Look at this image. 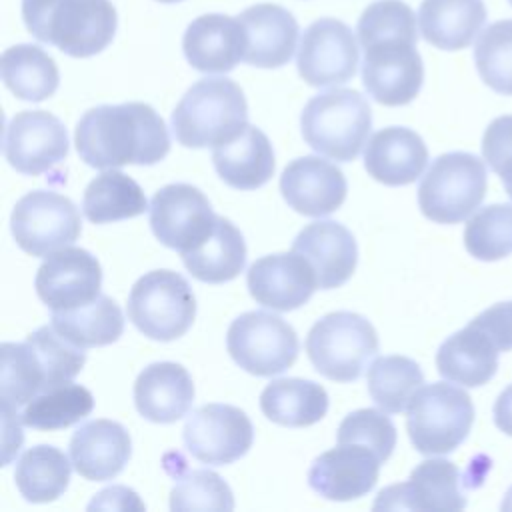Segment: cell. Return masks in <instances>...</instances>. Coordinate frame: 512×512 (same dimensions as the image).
<instances>
[{
  "label": "cell",
  "instance_id": "6da1fadb",
  "mask_svg": "<svg viewBox=\"0 0 512 512\" xmlns=\"http://www.w3.org/2000/svg\"><path fill=\"white\" fill-rule=\"evenodd\" d=\"M74 144L80 160L92 168L152 166L170 152V134L150 104H102L78 120Z\"/></svg>",
  "mask_w": 512,
  "mask_h": 512
},
{
  "label": "cell",
  "instance_id": "7a4b0ae2",
  "mask_svg": "<svg viewBox=\"0 0 512 512\" xmlns=\"http://www.w3.org/2000/svg\"><path fill=\"white\" fill-rule=\"evenodd\" d=\"M26 30L72 58H90L114 38L118 14L110 0H22Z\"/></svg>",
  "mask_w": 512,
  "mask_h": 512
},
{
  "label": "cell",
  "instance_id": "3957f363",
  "mask_svg": "<svg viewBox=\"0 0 512 512\" xmlns=\"http://www.w3.org/2000/svg\"><path fill=\"white\" fill-rule=\"evenodd\" d=\"M172 132L186 148H208L236 138L248 126L242 88L226 78L194 82L172 112Z\"/></svg>",
  "mask_w": 512,
  "mask_h": 512
},
{
  "label": "cell",
  "instance_id": "277c9868",
  "mask_svg": "<svg viewBox=\"0 0 512 512\" xmlns=\"http://www.w3.org/2000/svg\"><path fill=\"white\" fill-rule=\"evenodd\" d=\"M372 110L368 100L350 88H332L308 100L300 114L304 142L318 154L352 162L368 140Z\"/></svg>",
  "mask_w": 512,
  "mask_h": 512
},
{
  "label": "cell",
  "instance_id": "5b68a950",
  "mask_svg": "<svg viewBox=\"0 0 512 512\" xmlns=\"http://www.w3.org/2000/svg\"><path fill=\"white\" fill-rule=\"evenodd\" d=\"M474 424V404L466 390L448 382L420 386L406 408V430L420 454H450Z\"/></svg>",
  "mask_w": 512,
  "mask_h": 512
},
{
  "label": "cell",
  "instance_id": "8992f818",
  "mask_svg": "<svg viewBox=\"0 0 512 512\" xmlns=\"http://www.w3.org/2000/svg\"><path fill=\"white\" fill-rule=\"evenodd\" d=\"M378 352V334L370 320L356 312H330L314 322L306 336V354L328 380H358Z\"/></svg>",
  "mask_w": 512,
  "mask_h": 512
},
{
  "label": "cell",
  "instance_id": "52a82bcc",
  "mask_svg": "<svg viewBox=\"0 0 512 512\" xmlns=\"http://www.w3.org/2000/svg\"><path fill=\"white\" fill-rule=\"evenodd\" d=\"M488 174L484 162L468 152L440 154L418 186L422 214L438 224L466 220L484 200Z\"/></svg>",
  "mask_w": 512,
  "mask_h": 512
},
{
  "label": "cell",
  "instance_id": "ba28073f",
  "mask_svg": "<svg viewBox=\"0 0 512 512\" xmlns=\"http://www.w3.org/2000/svg\"><path fill=\"white\" fill-rule=\"evenodd\" d=\"M128 318L152 340L170 342L184 336L196 318V298L188 280L166 268L146 272L128 294Z\"/></svg>",
  "mask_w": 512,
  "mask_h": 512
},
{
  "label": "cell",
  "instance_id": "9c48e42d",
  "mask_svg": "<svg viewBox=\"0 0 512 512\" xmlns=\"http://www.w3.org/2000/svg\"><path fill=\"white\" fill-rule=\"evenodd\" d=\"M226 348L242 370L254 376H274L296 362L300 342L286 320L272 312L252 310L230 324Z\"/></svg>",
  "mask_w": 512,
  "mask_h": 512
},
{
  "label": "cell",
  "instance_id": "30bf717a",
  "mask_svg": "<svg viewBox=\"0 0 512 512\" xmlns=\"http://www.w3.org/2000/svg\"><path fill=\"white\" fill-rule=\"evenodd\" d=\"M10 230L26 254L46 258L76 242L82 222L78 208L68 196L52 190H32L16 202Z\"/></svg>",
  "mask_w": 512,
  "mask_h": 512
},
{
  "label": "cell",
  "instance_id": "8fae6325",
  "mask_svg": "<svg viewBox=\"0 0 512 512\" xmlns=\"http://www.w3.org/2000/svg\"><path fill=\"white\" fill-rule=\"evenodd\" d=\"M412 38H380L364 48L362 84L384 106L412 102L424 82V64Z\"/></svg>",
  "mask_w": 512,
  "mask_h": 512
},
{
  "label": "cell",
  "instance_id": "7c38bea8",
  "mask_svg": "<svg viewBox=\"0 0 512 512\" xmlns=\"http://www.w3.org/2000/svg\"><path fill=\"white\" fill-rule=\"evenodd\" d=\"M216 214L210 200L192 184L162 186L150 200V228L168 248L186 254L214 230Z\"/></svg>",
  "mask_w": 512,
  "mask_h": 512
},
{
  "label": "cell",
  "instance_id": "4fadbf2b",
  "mask_svg": "<svg viewBox=\"0 0 512 512\" xmlns=\"http://www.w3.org/2000/svg\"><path fill=\"white\" fill-rule=\"evenodd\" d=\"M186 450L204 464L224 466L242 458L254 442V426L244 410L232 404L196 408L182 430Z\"/></svg>",
  "mask_w": 512,
  "mask_h": 512
},
{
  "label": "cell",
  "instance_id": "5bb4252c",
  "mask_svg": "<svg viewBox=\"0 0 512 512\" xmlns=\"http://www.w3.org/2000/svg\"><path fill=\"white\" fill-rule=\"evenodd\" d=\"M358 42L352 30L336 18L314 20L302 34L296 66L310 86H336L354 78L358 68Z\"/></svg>",
  "mask_w": 512,
  "mask_h": 512
},
{
  "label": "cell",
  "instance_id": "9a60e30c",
  "mask_svg": "<svg viewBox=\"0 0 512 512\" xmlns=\"http://www.w3.org/2000/svg\"><path fill=\"white\" fill-rule=\"evenodd\" d=\"M68 156V134L60 118L46 110H22L4 130V158L26 176L52 170Z\"/></svg>",
  "mask_w": 512,
  "mask_h": 512
},
{
  "label": "cell",
  "instance_id": "2e32d148",
  "mask_svg": "<svg viewBox=\"0 0 512 512\" xmlns=\"http://www.w3.org/2000/svg\"><path fill=\"white\" fill-rule=\"evenodd\" d=\"M102 268L94 254L84 248H60L40 264L34 288L38 298L52 310H72L100 296Z\"/></svg>",
  "mask_w": 512,
  "mask_h": 512
},
{
  "label": "cell",
  "instance_id": "e0dca14e",
  "mask_svg": "<svg viewBox=\"0 0 512 512\" xmlns=\"http://www.w3.org/2000/svg\"><path fill=\"white\" fill-rule=\"evenodd\" d=\"M466 506L464 480L454 462L430 458L420 462L402 484L384 488L374 510H462Z\"/></svg>",
  "mask_w": 512,
  "mask_h": 512
},
{
  "label": "cell",
  "instance_id": "ac0fdd59",
  "mask_svg": "<svg viewBox=\"0 0 512 512\" xmlns=\"http://www.w3.org/2000/svg\"><path fill=\"white\" fill-rule=\"evenodd\" d=\"M380 464L382 460L368 446L338 444L314 458L308 468V486L326 500H356L376 486Z\"/></svg>",
  "mask_w": 512,
  "mask_h": 512
},
{
  "label": "cell",
  "instance_id": "d6986e66",
  "mask_svg": "<svg viewBox=\"0 0 512 512\" xmlns=\"http://www.w3.org/2000/svg\"><path fill=\"white\" fill-rule=\"evenodd\" d=\"M246 284L258 304L288 312L304 306L312 298L318 278L312 264L292 250L258 258L248 268Z\"/></svg>",
  "mask_w": 512,
  "mask_h": 512
},
{
  "label": "cell",
  "instance_id": "ffe728a7",
  "mask_svg": "<svg viewBox=\"0 0 512 512\" xmlns=\"http://www.w3.org/2000/svg\"><path fill=\"white\" fill-rule=\"evenodd\" d=\"M280 192L298 214L320 218L338 210L348 194L344 172L320 156L292 160L280 176Z\"/></svg>",
  "mask_w": 512,
  "mask_h": 512
},
{
  "label": "cell",
  "instance_id": "44dd1931",
  "mask_svg": "<svg viewBox=\"0 0 512 512\" xmlns=\"http://www.w3.org/2000/svg\"><path fill=\"white\" fill-rule=\"evenodd\" d=\"M188 64L204 74L230 72L246 52V36L238 18L228 14H202L192 20L182 38Z\"/></svg>",
  "mask_w": 512,
  "mask_h": 512
},
{
  "label": "cell",
  "instance_id": "7402d4cb",
  "mask_svg": "<svg viewBox=\"0 0 512 512\" xmlns=\"http://www.w3.org/2000/svg\"><path fill=\"white\" fill-rule=\"evenodd\" d=\"M292 250L312 264L322 290L348 282L358 264V246L352 232L334 220L304 226L294 238Z\"/></svg>",
  "mask_w": 512,
  "mask_h": 512
},
{
  "label": "cell",
  "instance_id": "603a6c76",
  "mask_svg": "<svg viewBox=\"0 0 512 512\" xmlns=\"http://www.w3.org/2000/svg\"><path fill=\"white\" fill-rule=\"evenodd\" d=\"M74 470L92 482L116 478L132 454L128 430L114 420L98 418L82 424L70 438Z\"/></svg>",
  "mask_w": 512,
  "mask_h": 512
},
{
  "label": "cell",
  "instance_id": "cb8c5ba5",
  "mask_svg": "<svg viewBox=\"0 0 512 512\" xmlns=\"http://www.w3.org/2000/svg\"><path fill=\"white\" fill-rule=\"evenodd\" d=\"M244 28V60L256 68H280L290 62L298 42V22L278 4H256L236 16Z\"/></svg>",
  "mask_w": 512,
  "mask_h": 512
},
{
  "label": "cell",
  "instance_id": "d4e9b609",
  "mask_svg": "<svg viewBox=\"0 0 512 512\" xmlns=\"http://www.w3.org/2000/svg\"><path fill=\"white\" fill-rule=\"evenodd\" d=\"M428 164V148L420 134L404 126H388L374 132L364 148L368 176L386 186H406L422 176Z\"/></svg>",
  "mask_w": 512,
  "mask_h": 512
},
{
  "label": "cell",
  "instance_id": "484cf974",
  "mask_svg": "<svg viewBox=\"0 0 512 512\" xmlns=\"http://www.w3.org/2000/svg\"><path fill=\"white\" fill-rule=\"evenodd\" d=\"M194 402V382L176 362L148 364L134 382V404L142 418L172 424L188 414Z\"/></svg>",
  "mask_w": 512,
  "mask_h": 512
},
{
  "label": "cell",
  "instance_id": "4316f807",
  "mask_svg": "<svg viewBox=\"0 0 512 512\" xmlns=\"http://www.w3.org/2000/svg\"><path fill=\"white\" fill-rule=\"evenodd\" d=\"M502 350L488 332L470 320L462 330L448 336L436 352V370L442 378L478 388L486 384L498 370V354Z\"/></svg>",
  "mask_w": 512,
  "mask_h": 512
},
{
  "label": "cell",
  "instance_id": "83f0119b",
  "mask_svg": "<svg viewBox=\"0 0 512 512\" xmlns=\"http://www.w3.org/2000/svg\"><path fill=\"white\" fill-rule=\"evenodd\" d=\"M212 164L228 186L256 190L272 178L276 160L268 136L248 124L236 138L214 146Z\"/></svg>",
  "mask_w": 512,
  "mask_h": 512
},
{
  "label": "cell",
  "instance_id": "f1b7e54d",
  "mask_svg": "<svg viewBox=\"0 0 512 512\" xmlns=\"http://www.w3.org/2000/svg\"><path fill=\"white\" fill-rule=\"evenodd\" d=\"M486 22L482 0H422L418 26L424 40L440 50H462L472 44Z\"/></svg>",
  "mask_w": 512,
  "mask_h": 512
},
{
  "label": "cell",
  "instance_id": "f546056e",
  "mask_svg": "<svg viewBox=\"0 0 512 512\" xmlns=\"http://www.w3.org/2000/svg\"><path fill=\"white\" fill-rule=\"evenodd\" d=\"M260 410L280 426H312L328 412V392L314 380L278 378L262 390Z\"/></svg>",
  "mask_w": 512,
  "mask_h": 512
},
{
  "label": "cell",
  "instance_id": "4dcf8cb0",
  "mask_svg": "<svg viewBox=\"0 0 512 512\" xmlns=\"http://www.w3.org/2000/svg\"><path fill=\"white\" fill-rule=\"evenodd\" d=\"M186 270L200 282L222 284L234 280L246 266V242L242 232L218 216L212 234L194 250L180 254Z\"/></svg>",
  "mask_w": 512,
  "mask_h": 512
},
{
  "label": "cell",
  "instance_id": "1f68e13d",
  "mask_svg": "<svg viewBox=\"0 0 512 512\" xmlns=\"http://www.w3.org/2000/svg\"><path fill=\"white\" fill-rule=\"evenodd\" d=\"M54 330L80 348L108 346L124 332V314L116 300L100 294L96 300L72 308L52 312Z\"/></svg>",
  "mask_w": 512,
  "mask_h": 512
},
{
  "label": "cell",
  "instance_id": "d6a6232c",
  "mask_svg": "<svg viewBox=\"0 0 512 512\" xmlns=\"http://www.w3.org/2000/svg\"><path fill=\"white\" fill-rule=\"evenodd\" d=\"M0 72L4 86L16 98L28 102H42L50 98L60 84L56 62L34 44H16L6 48L0 60Z\"/></svg>",
  "mask_w": 512,
  "mask_h": 512
},
{
  "label": "cell",
  "instance_id": "836d02e7",
  "mask_svg": "<svg viewBox=\"0 0 512 512\" xmlns=\"http://www.w3.org/2000/svg\"><path fill=\"white\" fill-rule=\"evenodd\" d=\"M146 210L150 206L140 184L114 168L98 174L84 190L82 212L94 224L134 218Z\"/></svg>",
  "mask_w": 512,
  "mask_h": 512
},
{
  "label": "cell",
  "instance_id": "e575fe53",
  "mask_svg": "<svg viewBox=\"0 0 512 512\" xmlns=\"http://www.w3.org/2000/svg\"><path fill=\"white\" fill-rule=\"evenodd\" d=\"M50 388V378L36 348L24 342L2 344L0 400L2 412L18 414L36 394Z\"/></svg>",
  "mask_w": 512,
  "mask_h": 512
},
{
  "label": "cell",
  "instance_id": "d590c367",
  "mask_svg": "<svg viewBox=\"0 0 512 512\" xmlns=\"http://www.w3.org/2000/svg\"><path fill=\"white\" fill-rule=\"evenodd\" d=\"M70 466L72 460L60 448L50 444L32 446L16 464V488L28 502H52L68 488Z\"/></svg>",
  "mask_w": 512,
  "mask_h": 512
},
{
  "label": "cell",
  "instance_id": "8d00e7d4",
  "mask_svg": "<svg viewBox=\"0 0 512 512\" xmlns=\"http://www.w3.org/2000/svg\"><path fill=\"white\" fill-rule=\"evenodd\" d=\"M94 408V396L88 388L66 382L36 394L20 412L22 426L36 430H60L84 420Z\"/></svg>",
  "mask_w": 512,
  "mask_h": 512
},
{
  "label": "cell",
  "instance_id": "74e56055",
  "mask_svg": "<svg viewBox=\"0 0 512 512\" xmlns=\"http://www.w3.org/2000/svg\"><path fill=\"white\" fill-rule=\"evenodd\" d=\"M422 384L424 374L408 356H380L368 368V394L388 414L406 410Z\"/></svg>",
  "mask_w": 512,
  "mask_h": 512
},
{
  "label": "cell",
  "instance_id": "f35d334b",
  "mask_svg": "<svg viewBox=\"0 0 512 512\" xmlns=\"http://www.w3.org/2000/svg\"><path fill=\"white\" fill-rule=\"evenodd\" d=\"M470 256L494 262L512 254V204H490L474 212L464 226Z\"/></svg>",
  "mask_w": 512,
  "mask_h": 512
},
{
  "label": "cell",
  "instance_id": "ab89813d",
  "mask_svg": "<svg viewBox=\"0 0 512 512\" xmlns=\"http://www.w3.org/2000/svg\"><path fill=\"white\" fill-rule=\"evenodd\" d=\"M474 64L488 88L512 96V20H498L478 36Z\"/></svg>",
  "mask_w": 512,
  "mask_h": 512
},
{
  "label": "cell",
  "instance_id": "60d3db41",
  "mask_svg": "<svg viewBox=\"0 0 512 512\" xmlns=\"http://www.w3.org/2000/svg\"><path fill=\"white\" fill-rule=\"evenodd\" d=\"M170 508L176 510H232L230 486L212 470H186L170 492Z\"/></svg>",
  "mask_w": 512,
  "mask_h": 512
},
{
  "label": "cell",
  "instance_id": "b9f144b4",
  "mask_svg": "<svg viewBox=\"0 0 512 512\" xmlns=\"http://www.w3.org/2000/svg\"><path fill=\"white\" fill-rule=\"evenodd\" d=\"M396 426L384 414V410L376 408H360L344 416L336 430V442L346 444H362L378 454L382 462H386L396 446Z\"/></svg>",
  "mask_w": 512,
  "mask_h": 512
},
{
  "label": "cell",
  "instance_id": "7bdbcfd3",
  "mask_svg": "<svg viewBox=\"0 0 512 512\" xmlns=\"http://www.w3.org/2000/svg\"><path fill=\"white\" fill-rule=\"evenodd\" d=\"M356 34L360 46L394 36L418 40L416 16L402 0H376L360 14Z\"/></svg>",
  "mask_w": 512,
  "mask_h": 512
},
{
  "label": "cell",
  "instance_id": "ee69618b",
  "mask_svg": "<svg viewBox=\"0 0 512 512\" xmlns=\"http://www.w3.org/2000/svg\"><path fill=\"white\" fill-rule=\"evenodd\" d=\"M482 156L512 198V114L494 118L482 136Z\"/></svg>",
  "mask_w": 512,
  "mask_h": 512
},
{
  "label": "cell",
  "instance_id": "f6af8a7d",
  "mask_svg": "<svg viewBox=\"0 0 512 512\" xmlns=\"http://www.w3.org/2000/svg\"><path fill=\"white\" fill-rule=\"evenodd\" d=\"M474 322L488 332L502 352L512 350V302H498L486 308Z\"/></svg>",
  "mask_w": 512,
  "mask_h": 512
},
{
  "label": "cell",
  "instance_id": "bcb514c9",
  "mask_svg": "<svg viewBox=\"0 0 512 512\" xmlns=\"http://www.w3.org/2000/svg\"><path fill=\"white\" fill-rule=\"evenodd\" d=\"M102 508V510H144V504L140 502L138 494L126 486H112L102 492H98L92 502L88 504V510Z\"/></svg>",
  "mask_w": 512,
  "mask_h": 512
},
{
  "label": "cell",
  "instance_id": "7dc6e473",
  "mask_svg": "<svg viewBox=\"0 0 512 512\" xmlns=\"http://www.w3.org/2000/svg\"><path fill=\"white\" fill-rule=\"evenodd\" d=\"M492 414H494V424L498 430H502L504 434L512 436V384L506 386L496 402H494V408H492Z\"/></svg>",
  "mask_w": 512,
  "mask_h": 512
},
{
  "label": "cell",
  "instance_id": "c3c4849f",
  "mask_svg": "<svg viewBox=\"0 0 512 512\" xmlns=\"http://www.w3.org/2000/svg\"><path fill=\"white\" fill-rule=\"evenodd\" d=\"M500 508H502V510H512V486L508 488V492H506V496H504Z\"/></svg>",
  "mask_w": 512,
  "mask_h": 512
},
{
  "label": "cell",
  "instance_id": "681fc988",
  "mask_svg": "<svg viewBox=\"0 0 512 512\" xmlns=\"http://www.w3.org/2000/svg\"><path fill=\"white\" fill-rule=\"evenodd\" d=\"M158 2H164V4H174V2H182V0H158Z\"/></svg>",
  "mask_w": 512,
  "mask_h": 512
},
{
  "label": "cell",
  "instance_id": "f907efd6",
  "mask_svg": "<svg viewBox=\"0 0 512 512\" xmlns=\"http://www.w3.org/2000/svg\"><path fill=\"white\" fill-rule=\"evenodd\" d=\"M508 2H510V6H512V0H508Z\"/></svg>",
  "mask_w": 512,
  "mask_h": 512
}]
</instances>
